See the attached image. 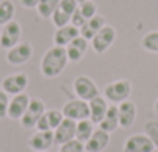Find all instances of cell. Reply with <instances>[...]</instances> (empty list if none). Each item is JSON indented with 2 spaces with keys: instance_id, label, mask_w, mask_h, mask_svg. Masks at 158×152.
Masks as SVG:
<instances>
[{
  "instance_id": "33",
  "label": "cell",
  "mask_w": 158,
  "mask_h": 152,
  "mask_svg": "<svg viewBox=\"0 0 158 152\" xmlns=\"http://www.w3.org/2000/svg\"><path fill=\"white\" fill-rule=\"evenodd\" d=\"M155 110H156V112H158V99H156V101H155Z\"/></svg>"
},
{
  "instance_id": "12",
  "label": "cell",
  "mask_w": 158,
  "mask_h": 152,
  "mask_svg": "<svg viewBox=\"0 0 158 152\" xmlns=\"http://www.w3.org/2000/svg\"><path fill=\"white\" fill-rule=\"evenodd\" d=\"M53 132H54V143L65 144L67 141H71L73 138H76V121L70 118H64L62 123Z\"/></svg>"
},
{
  "instance_id": "2",
  "label": "cell",
  "mask_w": 158,
  "mask_h": 152,
  "mask_svg": "<svg viewBox=\"0 0 158 152\" xmlns=\"http://www.w3.org/2000/svg\"><path fill=\"white\" fill-rule=\"evenodd\" d=\"M130 93H132V82L129 79H118L104 87V98L115 104L129 99Z\"/></svg>"
},
{
  "instance_id": "17",
  "label": "cell",
  "mask_w": 158,
  "mask_h": 152,
  "mask_svg": "<svg viewBox=\"0 0 158 152\" xmlns=\"http://www.w3.org/2000/svg\"><path fill=\"white\" fill-rule=\"evenodd\" d=\"M87 48H89V40L84 39L82 36H77L76 39H73V40L65 47L68 61H71V62H79V61L84 57V54L87 53Z\"/></svg>"
},
{
  "instance_id": "34",
  "label": "cell",
  "mask_w": 158,
  "mask_h": 152,
  "mask_svg": "<svg viewBox=\"0 0 158 152\" xmlns=\"http://www.w3.org/2000/svg\"><path fill=\"white\" fill-rule=\"evenodd\" d=\"M76 2H77V3H82V2H85V0H76Z\"/></svg>"
},
{
  "instance_id": "22",
  "label": "cell",
  "mask_w": 158,
  "mask_h": 152,
  "mask_svg": "<svg viewBox=\"0 0 158 152\" xmlns=\"http://www.w3.org/2000/svg\"><path fill=\"white\" fill-rule=\"evenodd\" d=\"M93 132H95V123L90 118L76 123V140H79L81 143L85 144V141H89Z\"/></svg>"
},
{
  "instance_id": "23",
  "label": "cell",
  "mask_w": 158,
  "mask_h": 152,
  "mask_svg": "<svg viewBox=\"0 0 158 152\" xmlns=\"http://www.w3.org/2000/svg\"><path fill=\"white\" fill-rule=\"evenodd\" d=\"M60 0H40L36 11L39 14V17L42 19H51V16L54 14V11L57 10Z\"/></svg>"
},
{
  "instance_id": "24",
  "label": "cell",
  "mask_w": 158,
  "mask_h": 152,
  "mask_svg": "<svg viewBox=\"0 0 158 152\" xmlns=\"http://www.w3.org/2000/svg\"><path fill=\"white\" fill-rule=\"evenodd\" d=\"M16 14V6L11 0H2L0 2V25H6L14 19Z\"/></svg>"
},
{
  "instance_id": "15",
  "label": "cell",
  "mask_w": 158,
  "mask_h": 152,
  "mask_svg": "<svg viewBox=\"0 0 158 152\" xmlns=\"http://www.w3.org/2000/svg\"><path fill=\"white\" fill-rule=\"evenodd\" d=\"M118 118H119V126L124 129H129L130 126H133L135 120H136V104L133 101H123L118 106Z\"/></svg>"
},
{
  "instance_id": "3",
  "label": "cell",
  "mask_w": 158,
  "mask_h": 152,
  "mask_svg": "<svg viewBox=\"0 0 158 152\" xmlns=\"http://www.w3.org/2000/svg\"><path fill=\"white\" fill-rule=\"evenodd\" d=\"M73 92L79 99H84L87 103L99 95V89H98L96 82L92 78L85 76V74L77 76V78L73 81Z\"/></svg>"
},
{
  "instance_id": "8",
  "label": "cell",
  "mask_w": 158,
  "mask_h": 152,
  "mask_svg": "<svg viewBox=\"0 0 158 152\" xmlns=\"http://www.w3.org/2000/svg\"><path fill=\"white\" fill-rule=\"evenodd\" d=\"M28 74L20 71V73H13V74H8L6 78L2 81V90L6 92L8 95H19V93H23L28 87Z\"/></svg>"
},
{
  "instance_id": "20",
  "label": "cell",
  "mask_w": 158,
  "mask_h": 152,
  "mask_svg": "<svg viewBox=\"0 0 158 152\" xmlns=\"http://www.w3.org/2000/svg\"><path fill=\"white\" fill-rule=\"evenodd\" d=\"M89 107H90V120L95 124H99L102 121V118L106 116L107 110H109V104L107 99L101 95L95 96L93 99L89 101Z\"/></svg>"
},
{
  "instance_id": "6",
  "label": "cell",
  "mask_w": 158,
  "mask_h": 152,
  "mask_svg": "<svg viewBox=\"0 0 158 152\" xmlns=\"http://www.w3.org/2000/svg\"><path fill=\"white\" fill-rule=\"evenodd\" d=\"M22 37V27L19 22L11 20L6 25H3L2 31H0V48L3 50H10L14 45H17L20 42Z\"/></svg>"
},
{
  "instance_id": "28",
  "label": "cell",
  "mask_w": 158,
  "mask_h": 152,
  "mask_svg": "<svg viewBox=\"0 0 158 152\" xmlns=\"http://www.w3.org/2000/svg\"><path fill=\"white\" fill-rule=\"evenodd\" d=\"M84 143H81L79 140L73 138L71 141H67L65 144H60L59 152H84Z\"/></svg>"
},
{
  "instance_id": "21",
  "label": "cell",
  "mask_w": 158,
  "mask_h": 152,
  "mask_svg": "<svg viewBox=\"0 0 158 152\" xmlns=\"http://www.w3.org/2000/svg\"><path fill=\"white\" fill-rule=\"evenodd\" d=\"M119 127V118H118V107L116 106H109V110L106 113V116L102 118V121L99 123V129L112 133L113 130H116Z\"/></svg>"
},
{
  "instance_id": "31",
  "label": "cell",
  "mask_w": 158,
  "mask_h": 152,
  "mask_svg": "<svg viewBox=\"0 0 158 152\" xmlns=\"http://www.w3.org/2000/svg\"><path fill=\"white\" fill-rule=\"evenodd\" d=\"M85 22H87V20L84 19V16L81 14V11L76 10V11L73 13V16H71V22H70V23H71L73 27H76V28H81Z\"/></svg>"
},
{
  "instance_id": "25",
  "label": "cell",
  "mask_w": 158,
  "mask_h": 152,
  "mask_svg": "<svg viewBox=\"0 0 158 152\" xmlns=\"http://www.w3.org/2000/svg\"><path fill=\"white\" fill-rule=\"evenodd\" d=\"M141 47L149 53L158 54V31H150L144 34V37L141 39Z\"/></svg>"
},
{
  "instance_id": "16",
  "label": "cell",
  "mask_w": 158,
  "mask_h": 152,
  "mask_svg": "<svg viewBox=\"0 0 158 152\" xmlns=\"http://www.w3.org/2000/svg\"><path fill=\"white\" fill-rule=\"evenodd\" d=\"M64 113L62 110H57V109H50V110H45V113L40 116V120L37 121L36 124V129L37 130H54L64 120Z\"/></svg>"
},
{
  "instance_id": "14",
  "label": "cell",
  "mask_w": 158,
  "mask_h": 152,
  "mask_svg": "<svg viewBox=\"0 0 158 152\" xmlns=\"http://www.w3.org/2000/svg\"><path fill=\"white\" fill-rule=\"evenodd\" d=\"M110 143V133L102 130V129H95V132L92 133V137L89 138V141H85L84 149L87 152H102Z\"/></svg>"
},
{
  "instance_id": "29",
  "label": "cell",
  "mask_w": 158,
  "mask_h": 152,
  "mask_svg": "<svg viewBox=\"0 0 158 152\" xmlns=\"http://www.w3.org/2000/svg\"><path fill=\"white\" fill-rule=\"evenodd\" d=\"M8 106H10V95L0 90V118L8 116Z\"/></svg>"
},
{
  "instance_id": "10",
  "label": "cell",
  "mask_w": 158,
  "mask_h": 152,
  "mask_svg": "<svg viewBox=\"0 0 158 152\" xmlns=\"http://www.w3.org/2000/svg\"><path fill=\"white\" fill-rule=\"evenodd\" d=\"M123 149L124 152H152L155 149V143L144 133H135L126 140Z\"/></svg>"
},
{
  "instance_id": "19",
  "label": "cell",
  "mask_w": 158,
  "mask_h": 152,
  "mask_svg": "<svg viewBox=\"0 0 158 152\" xmlns=\"http://www.w3.org/2000/svg\"><path fill=\"white\" fill-rule=\"evenodd\" d=\"M106 25H107L106 23V17L101 16V14H96L95 17L89 19L81 28H79V34H81L84 39H87V40H92L96 36V33Z\"/></svg>"
},
{
  "instance_id": "13",
  "label": "cell",
  "mask_w": 158,
  "mask_h": 152,
  "mask_svg": "<svg viewBox=\"0 0 158 152\" xmlns=\"http://www.w3.org/2000/svg\"><path fill=\"white\" fill-rule=\"evenodd\" d=\"M31 98L23 92V93H19V95H14L11 99H10V106H8V118L11 120H20L25 113V110L28 109V104H30Z\"/></svg>"
},
{
  "instance_id": "26",
  "label": "cell",
  "mask_w": 158,
  "mask_h": 152,
  "mask_svg": "<svg viewBox=\"0 0 158 152\" xmlns=\"http://www.w3.org/2000/svg\"><path fill=\"white\" fill-rule=\"evenodd\" d=\"M77 10L81 11V14L84 16L85 20H89V19H92L98 14V5L93 2V0H85V2L79 3Z\"/></svg>"
},
{
  "instance_id": "35",
  "label": "cell",
  "mask_w": 158,
  "mask_h": 152,
  "mask_svg": "<svg viewBox=\"0 0 158 152\" xmlns=\"http://www.w3.org/2000/svg\"><path fill=\"white\" fill-rule=\"evenodd\" d=\"M152 152H158V150H156V149H153V150H152Z\"/></svg>"
},
{
  "instance_id": "11",
  "label": "cell",
  "mask_w": 158,
  "mask_h": 152,
  "mask_svg": "<svg viewBox=\"0 0 158 152\" xmlns=\"http://www.w3.org/2000/svg\"><path fill=\"white\" fill-rule=\"evenodd\" d=\"M54 144L53 130H37L28 138V146L36 152H47Z\"/></svg>"
},
{
  "instance_id": "4",
  "label": "cell",
  "mask_w": 158,
  "mask_h": 152,
  "mask_svg": "<svg viewBox=\"0 0 158 152\" xmlns=\"http://www.w3.org/2000/svg\"><path fill=\"white\" fill-rule=\"evenodd\" d=\"M115 39H116V30H115L112 25H106V27H102V28L96 33V36L90 40V42H92V48H93V51H95L96 54H104V53L113 45Z\"/></svg>"
},
{
  "instance_id": "18",
  "label": "cell",
  "mask_w": 158,
  "mask_h": 152,
  "mask_svg": "<svg viewBox=\"0 0 158 152\" xmlns=\"http://www.w3.org/2000/svg\"><path fill=\"white\" fill-rule=\"evenodd\" d=\"M79 34V28L73 27L71 23L70 25H65V27H60V28H56L54 31V36H53V42L54 45L57 47H67L73 39H76Z\"/></svg>"
},
{
  "instance_id": "5",
  "label": "cell",
  "mask_w": 158,
  "mask_h": 152,
  "mask_svg": "<svg viewBox=\"0 0 158 152\" xmlns=\"http://www.w3.org/2000/svg\"><path fill=\"white\" fill-rule=\"evenodd\" d=\"M62 113L65 118H70L73 121H81V120H87L90 118V107H89V103L84 101V99H70L68 103L64 104L62 107Z\"/></svg>"
},
{
  "instance_id": "27",
  "label": "cell",
  "mask_w": 158,
  "mask_h": 152,
  "mask_svg": "<svg viewBox=\"0 0 158 152\" xmlns=\"http://www.w3.org/2000/svg\"><path fill=\"white\" fill-rule=\"evenodd\" d=\"M51 20H53V25H54L56 28H60V27L70 25V22H71V16L57 6V10L54 11V14L51 16Z\"/></svg>"
},
{
  "instance_id": "32",
  "label": "cell",
  "mask_w": 158,
  "mask_h": 152,
  "mask_svg": "<svg viewBox=\"0 0 158 152\" xmlns=\"http://www.w3.org/2000/svg\"><path fill=\"white\" fill-rule=\"evenodd\" d=\"M19 2L25 10H34V8H37L40 0H19Z\"/></svg>"
},
{
  "instance_id": "30",
  "label": "cell",
  "mask_w": 158,
  "mask_h": 152,
  "mask_svg": "<svg viewBox=\"0 0 158 152\" xmlns=\"http://www.w3.org/2000/svg\"><path fill=\"white\" fill-rule=\"evenodd\" d=\"M79 3L76 2V0H60L59 2V8L64 10L65 13H68L70 16H73V13L77 10Z\"/></svg>"
},
{
  "instance_id": "7",
  "label": "cell",
  "mask_w": 158,
  "mask_h": 152,
  "mask_svg": "<svg viewBox=\"0 0 158 152\" xmlns=\"http://www.w3.org/2000/svg\"><path fill=\"white\" fill-rule=\"evenodd\" d=\"M45 110L47 109H45V104H44L42 99H39V98L31 99L30 104H28V109L25 110L23 116L20 118V126L23 129H33V127H36L37 121L45 113Z\"/></svg>"
},
{
  "instance_id": "9",
  "label": "cell",
  "mask_w": 158,
  "mask_h": 152,
  "mask_svg": "<svg viewBox=\"0 0 158 152\" xmlns=\"http://www.w3.org/2000/svg\"><path fill=\"white\" fill-rule=\"evenodd\" d=\"M33 57V47L30 42H19L6 51V61L11 65H23Z\"/></svg>"
},
{
  "instance_id": "1",
  "label": "cell",
  "mask_w": 158,
  "mask_h": 152,
  "mask_svg": "<svg viewBox=\"0 0 158 152\" xmlns=\"http://www.w3.org/2000/svg\"><path fill=\"white\" fill-rule=\"evenodd\" d=\"M68 64V56L65 47H51L48 48L40 61V73L48 79H53L59 76Z\"/></svg>"
}]
</instances>
